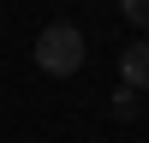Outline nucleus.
<instances>
[{"label": "nucleus", "instance_id": "nucleus-1", "mask_svg": "<svg viewBox=\"0 0 149 143\" xmlns=\"http://www.w3.org/2000/svg\"><path fill=\"white\" fill-rule=\"evenodd\" d=\"M36 66L48 72V78H72V72L84 66V30L78 24H48L42 36H36Z\"/></svg>", "mask_w": 149, "mask_h": 143}, {"label": "nucleus", "instance_id": "nucleus-2", "mask_svg": "<svg viewBox=\"0 0 149 143\" xmlns=\"http://www.w3.org/2000/svg\"><path fill=\"white\" fill-rule=\"evenodd\" d=\"M119 78H125V90H149V42H131L119 54Z\"/></svg>", "mask_w": 149, "mask_h": 143}, {"label": "nucleus", "instance_id": "nucleus-3", "mask_svg": "<svg viewBox=\"0 0 149 143\" xmlns=\"http://www.w3.org/2000/svg\"><path fill=\"white\" fill-rule=\"evenodd\" d=\"M119 12H125L137 30H149V0H119Z\"/></svg>", "mask_w": 149, "mask_h": 143}]
</instances>
